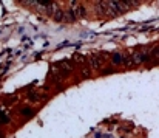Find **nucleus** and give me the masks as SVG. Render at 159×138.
I'll use <instances>...</instances> for the list:
<instances>
[{
  "mask_svg": "<svg viewBox=\"0 0 159 138\" xmlns=\"http://www.w3.org/2000/svg\"><path fill=\"white\" fill-rule=\"evenodd\" d=\"M71 11H73V14L76 16V19H80V17H85V14H87V11H85V8L82 6V5H79V3H76V2H71Z\"/></svg>",
  "mask_w": 159,
  "mask_h": 138,
  "instance_id": "f257e3e1",
  "label": "nucleus"
},
{
  "mask_svg": "<svg viewBox=\"0 0 159 138\" xmlns=\"http://www.w3.org/2000/svg\"><path fill=\"white\" fill-rule=\"evenodd\" d=\"M53 19H54V20H57V22H62V20H65V11H62L60 8H57V9L54 11Z\"/></svg>",
  "mask_w": 159,
  "mask_h": 138,
  "instance_id": "f03ea898",
  "label": "nucleus"
},
{
  "mask_svg": "<svg viewBox=\"0 0 159 138\" xmlns=\"http://www.w3.org/2000/svg\"><path fill=\"white\" fill-rule=\"evenodd\" d=\"M65 20H66V22H74V20H76V16L73 14L71 9H70V11H65Z\"/></svg>",
  "mask_w": 159,
  "mask_h": 138,
  "instance_id": "7ed1b4c3",
  "label": "nucleus"
},
{
  "mask_svg": "<svg viewBox=\"0 0 159 138\" xmlns=\"http://www.w3.org/2000/svg\"><path fill=\"white\" fill-rule=\"evenodd\" d=\"M120 62H124L122 54H120V53H114V54H113V64H120Z\"/></svg>",
  "mask_w": 159,
  "mask_h": 138,
  "instance_id": "20e7f679",
  "label": "nucleus"
},
{
  "mask_svg": "<svg viewBox=\"0 0 159 138\" xmlns=\"http://www.w3.org/2000/svg\"><path fill=\"white\" fill-rule=\"evenodd\" d=\"M90 62H91V65H93L94 68H98V67L101 65V62H102V61H101L99 57H90Z\"/></svg>",
  "mask_w": 159,
  "mask_h": 138,
  "instance_id": "39448f33",
  "label": "nucleus"
},
{
  "mask_svg": "<svg viewBox=\"0 0 159 138\" xmlns=\"http://www.w3.org/2000/svg\"><path fill=\"white\" fill-rule=\"evenodd\" d=\"M22 113L30 116V115H33V110H31V109H23V110H22Z\"/></svg>",
  "mask_w": 159,
  "mask_h": 138,
  "instance_id": "423d86ee",
  "label": "nucleus"
}]
</instances>
